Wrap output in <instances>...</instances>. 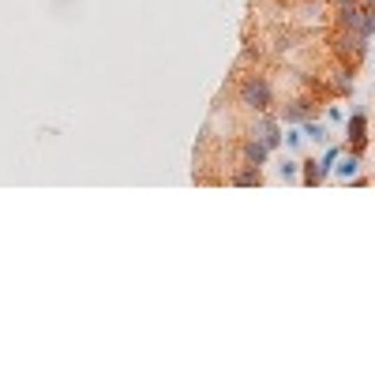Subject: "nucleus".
<instances>
[{"mask_svg": "<svg viewBox=\"0 0 375 375\" xmlns=\"http://www.w3.org/2000/svg\"><path fill=\"white\" fill-rule=\"evenodd\" d=\"M240 105L251 109V113H267L274 105V87H270L267 75H244L240 83Z\"/></svg>", "mask_w": 375, "mask_h": 375, "instance_id": "1", "label": "nucleus"}, {"mask_svg": "<svg viewBox=\"0 0 375 375\" xmlns=\"http://www.w3.org/2000/svg\"><path fill=\"white\" fill-rule=\"evenodd\" d=\"M327 120H330V124H338V120H341V109L330 105V109H327Z\"/></svg>", "mask_w": 375, "mask_h": 375, "instance_id": "13", "label": "nucleus"}, {"mask_svg": "<svg viewBox=\"0 0 375 375\" xmlns=\"http://www.w3.org/2000/svg\"><path fill=\"white\" fill-rule=\"evenodd\" d=\"M311 113H316V105H311V101H289L286 105V113H281V120H286V124H304V120H308Z\"/></svg>", "mask_w": 375, "mask_h": 375, "instance_id": "4", "label": "nucleus"}, {"mask_svg": "<svg viewBox=\"0 0 375 375\" xmlns=\"http://www.w3.org/2000/svg\"><path fill=\"white\" fill-rule=\"evenodd\" d=\"M251 139H259L267 150H278L281 147V124L274 117H259L256 124H251Z\"/></svg>", "mask_w": 375, "mask_h": 375, "instance_id": "2", "label": "nucleus"}, {"mask_svg": "<svg viewBox=\"0 0 375 375\" xmlns=\"http://www.w3.org/2000/svg\"><path fill=\"white\" fill-rule=\"evenodd\" d=\"M267 158H270V150L267 147H263L259 143V139H248V143H244V161H248V166H267Z\"/></svg>", "mask_w": 375, "mask_h": 375, "instance_id": "6", "label": "nucleus"}, {"mask_svg": "<svg viewBox=\"0 0 375 375\" xmlns=\"http://www.w3.org/2000/svg\"><path fill=\"white\" fill-rule=\"evenodd\" d=\"M300 135H311V139H316V143H327V128H323V124H316V120H304V131H300Z\"/></svg>", "mask_w": 375, "mask_h": 375, "instance_id": "8", "label": "nucleus"}, {"mask_svg": "<svg viewBox=\"0 0 375 375\" xmlns=\"http://www.w3.org/2000/svg\"><path fill=\"white\" fill-rule=\"evenodd\" d=\"M360 166H364V161L357 158V154H346V158H334V166H330V173H338L341 180H353V177H357L360 173Z\"/></svg>", "mask_w": 375, "mask_h": 375, "instance_id": "5", "label": "nucleus"}, {"mask_svg": "<svg viewBox=\"0 0 375 375\" xmlns=\"http://www.w3.org/2000/svg\"><path fill=\"white\" fill-rule=\"evenodd\" d=\"M297 173H300V161H293V158H286V161L278 166V177H281V180H293Z\"/></svg>", "mask_w": 375, "mask_h": 375, "instance_id": "10", "label": "nucleus"}, {"mask_svg": "<svg viewBox=\"0 0 375 375\" xmlns=\"http://www.w3.org/2000/svg\"><path fill=\"white\" fill-rule=\"evenodd\" d=\"M323 173H319V161H304V184H319Z\"/></svg>", "mask_w": 375, "mask_h": 375, "instance_id": "11", "label": "nucleus"}, {"mask_svg": "<svg viewBox=\"0 0 375 375\" xmlns=\"http://www.w3.org/2000/svg\"><path fill=\"white\" fill-rule=\"evenodd\" d=\"M300 139H304V135H300V131H289V135H281V143H286V147H293V150H297V147H300Z\"/></svg>", "mask_w": 375, "mask_h": 375, "instance_id": "12", "label": "nucleus"}, {"mask_svg": "<svg viewBox=\"0 0 375 375\" xmlns=\"http://www.w3.org/2000/svg\"><path fill=\"white\" fill-rule=\"evenodd\" d=\"M349 143L364 150V143H368V109L357 105V113L349 117Z\"/></svg>", "mask_w": 375, "mask_h": 375, "instance_id": "3", "label": "nucleus"}, {"mask_svg": "<svg viewBox=\"0 0 375 375\" xmlns=\"http://www.w3.org/2000/svg\"><path fill=\"white\" fill-rule=\"evenodd\" d=\"M334 90H338V94H353V75L349 72H334Z\"/></svg>", "mask_w": 375, "mask_h": 375, "instance_id": "9", "label": "nucleus"}, {"mask_svg": "<svg viewBox=\"0 0 375 375\" xmlns=\"http://www.w3.org/2000/svg\"><path fill=\"white\" fill-rule=\"evenodd\" d=\"M334 4H338V8H346V4H357V0H334Z\"/></svg>", "mask_w": 375, "mask_h": 375, "instance_id": "14", "label": "nucleus"}, {"mask_svg": "<svg viewBox=\"0 0 375 375\" xmlns=\"http://www.w3.org/2000/svg\"><path fill=\"white\" fill-rule=\"evenodd\" d=\"M259 169L256 166H248V169H240V173H233V184H237V188H251V184H259Z\"/></svg>", "mask_w": 375, "mask_h": 375, "instance_id": "7", "label": "nucleus"}, {"mask_svg": "<svg viewBox=\"0 0 375 375\" xmlns=\"http://www.w3.org/2000/svg\"><path fill=\"white\" fill-rule=\"evenodd\" d=\"M360 4H364V8H372V0H360Z\"/></svg>", "mask_w": 375, "mask_h": 375, "instance_id": "15", "label": "nucleus"}]
</instances>
